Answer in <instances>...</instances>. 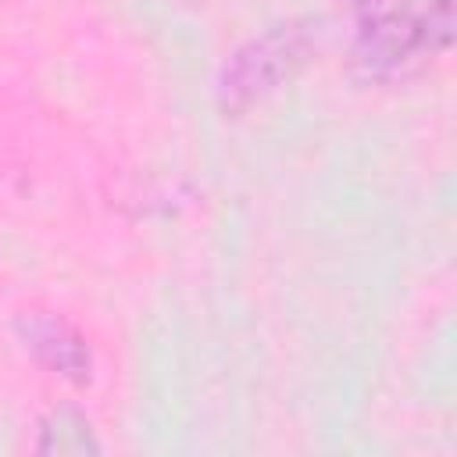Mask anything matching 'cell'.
Listing matches in <instances>:
<instances>
[{
  "label": "cell",
  "instance_id": "1",
  "mask_svg": "<svg viewBox=\"0 0 457 457\" xmlns=\"http://www.w3.org/2000/svg\"><path fill=\"white\" fill-rule=\"evenodd\" d=\"M450 32H453L450 0L382 7L364 18L353 39V64L368 79H393L425 54L443 50L450 43Z\"/></svg>",
  "mask_w": 457,
  "mask_h": 457
},
{
  "label": "cell",
  "instance_id": "2",
  "mask_svg": "<svg viewBox=\"0 0 457 457\" xmlns=\"http://www.w3.org/2000/svg\"><path fill=\"white\" fill-rule=\"evenodd\" d=\"M307 50H311L307 29H300L296 21H278L261 36H250L221 64V75H218L221 111L243 114L253 104L278 93L307 61Z\"/></svg>",
  "mask_w": 457,
  "mask_h": 457
},
{
  "label": "cell",
  "instance_id": "3",
  "mask_svg": "<svg viewBox=\"0 0 457 457\" xmlns=\"http://www.w3.org/2000/svg\"><path fill=\"white\" fill-rule=\"evenodd\" d=\"M18 336H21L25 350L54 375H61L68 382L89 378V371H93L89 346L75 332V325H68L64 318L50 314V311H25L18 318Z\"/></svg>",
  "mask_w": 457,
  "mask_h": 457
},
{
  "label": "cell",
  "instance_id": "4",
  "mask_svg": "<svg viewBox=\"0 0 457 457\" xmlns=\"http://www.w3.org/2000/svg\"><path fill=\"white\" fill-rule=\"evenodd\" d=\"M39 453H96L100 443L89 428V421L79 411H54L43 425H39Z\"/></svg>",
  "mask_w": 457,
  "mask_h": 457
}]
</instances>
